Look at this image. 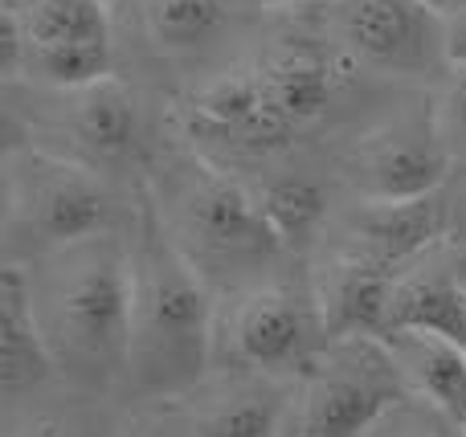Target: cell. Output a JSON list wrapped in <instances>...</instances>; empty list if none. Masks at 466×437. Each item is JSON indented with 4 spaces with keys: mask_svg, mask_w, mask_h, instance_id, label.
<instances>
[{
    "mask_svg": "<svg viewBox=\"0 0 466 437\" xmlns=\"http://www.w3.org/2000/svg\"><path fill=\"white\" fill-rule=\"evenodd\" d=\"M442 45H446V65L466 70V8L442 16Z\"/></svg>",
    "mask_w": 466,
    "mask_h": 437,
    "instance_id": "25",
    "label": "cell"
},
{
    "mask_svg": "<svg viewBox=\"0 0 466 437\" xmlns=\"http://www.w3.org/2000/svg\"><path fill=\"white\" fill-rule=\"evenodd\" d=\"M29 266L33 315L66 389L123 392L131 340V237L98 233L37 253Z\"/></svg>",
    "mask_w": 466,
    "mask_h": 437,
    "instance_id": "2",
    "label": "cell"
},
{
    "mask_svg": "<svg viewBox=\"0 0 466 437\" xmlns=\"http://www.w3.org/2000/svg\"><path fill=\"white\" fill-rule=\"evenodd\" d=\"M218 299L188 253L164 229L160 209L144 196L131 229V340L123 401L168 405L213 372Z\"/></svg>",
    "mask_w": 466,
    "mask_h": 437,
    "instance_id": "1",
    "label": "cell"
},
{
    "mask_svg": "<svg viewBox=\"0 0 466 437\" xmlns=\"http://www.w3.org/2000/svg\"><path fill=\"white\" fill-rule=\"evenodd\" d=\"M111 37L78 41V45H29L25 57V82L46 90H78L111 74Z\"/></svg>",
    "mask_w": 466,
    "mask_h": 437,
    "instance_id": "21",
    "label": "cell"
},
{
    "mask_svg": "<svg viewBox=\"0 0 466 437\" xmlns=\"http://www.w3.org/2000/svg\"><path fill=\"white\" fill-rule=\"evenodd\" d=\"M156 209L172 242L209 278V286H249L258 283V270L266 278V266L287 253L258 193L229 172L209 168L201 155L177 168L168 196H160Z\"/></svg>",
    "mask_w": 466,
    "mask_h": 437,
    "instance_id": "3",
    "label": "cell"
},
{
    "mask_svg": "<svg viewBox=\"0 0 466 437\" xmlns=\"http://www.w3.org/2000/svg\"><path fill=\"white\" fill-rule=\"evenodd\" d=\"M323 37H328V33H323ZM258 65H262L266 86H270L279 111L287 114V123L299 135H303L307 127H315L319 119H328L339 90L352 78V70H360L331 37H328V45L307 41V37L279 41L270 54L258 57Z\"/></svg>",
    "mask_w": 466,
    "mask_h": 437,
    "instance_id": "12",
    "label": "cell"
},
{
    "mask_svg": "<svg viewBox=\"0 0 466 437\" xmlns=\"http://www.w3.org/2000/svg\"><path fill=\"white\" fill-rule=\"evenodd\" d=\"M41 5H46V0H0V13H13V16H21L25 21V16H29L33 8H41Z\"/></svg>",
    "mask_w": 466,
    "mask_h": 437,
    "instance_id": "28",
    "label": "cell"
},
{
    "mask_svg": "<svg viewBox=\"0 0 466 437\" xmlns=\"http://www.w3.org/2000/svg\"><path fill=\"white\" fill-rule=\"evenodd\" d=\"M451 193V245L466 250V180L459 188H446Z\"/></svg>",
    "mask_w": 466,
    "mask_h": 437,
    "instance_id": "26",
    "label": "cell"
},
{
    "mask_svg": "<svg viewBox=\"0 0 466 437\" xmlns=\"http://www.w3.org/2000/svg\"><path fill=\"white\" fill-rule=\"evenodd\" d=\"M393 283H397V270L377 266V262L360 258V253L344 250V245L328 250V258L311 274V291L331 340L385 332V311H389Z\"/></svg>",
    "mask_w": 466,
    "mask_h": 437,
    "instance_id": "13",
    "label": "cell"
},
{
    "mask_svg": "<svg viewBox=\"0 0 466 437\" xmlns=\"http://www.w3.org/2000/svg\"><path fill=\"white\" fill-rule=\"evenodd\" d=\"M451 250H454V245H451ZM454 278H459V286L466 294V250H454Z\"/></svg>",
    "mask_w": 466,
    "mask_h": 437,
    "instance_id": "30",
    "label": "cell"
},
{
    "mask_svg": "<svg viewBox=\"0 0 466 437\" xmlns=\"http://www.w3.org/2000/svg\"><path fill=\"white\" fill-rule=\"evenodd\" d=\"M115 229V201L103 176L70 155L13 147L5 160V237L25 258Z\"/></svg>",
    "mask_w": 466,
    "mask_h": 437,
    "instance_id": "5",
    "label": "cell"
},
{
    "mask_svg": "<svg viewBox=\"0 0 466 437\" xmlns=\"http://www.w3.org/2000/svg\"><path fill=\"white\" fill-rule=\"evenodd\" d=\"M446 188L418 196V201H356L339 225V245L401 274L405 266L451 242V193Z\"/></svg>",
    "mask_w": 466,
    "mask_h": 437,
    "instance_id": "11",
    "label": "cell"
},
{
    "mask_svg": "<svg viewBox=\"0 0 466 437\" xmlns=\"http://www.w3.org/2000/svg\"><path fill=\"white\" fill-rule=\"evenodd\" d=\"M328 340L331 335L323 327L311 278L307 283L258 278L218 303L213 364L290 381L299 368H307L319 356Z\"/></svg>",
    "mask_w": 466,
    "mask_h": 437,
    "instance_id": "6",
    "label": "cell"
},
{
    "mask_svg": "<svg viewBox=\"0 0 466 437\" xmlns=\"http://www.w3.org/2000/svg\"><path fill=\"white\" fill-rule=\"evenodd\" d=\"M369 437H462V425H454L446 413H438L430 401L410 397V401H401Z\"/></svg>",
    "mask_w": 466,
    "mask_h": 437,
    "instance_id": "23",
    "label": "cell"
},
{
    "mask_svg": "<svg viewBox=\"0 0 466 437\" xmlns=\"http://www.w3.org/2000/svg\"><path fill=\"white\" fill-rule=\"evenodd\" d=\"M454 176V155L430 111L389 114L360 131L339 155V180L356 201H418L442 193Z\"/></svg>",
    "mask_w": 466,
    "mask_h": 437,
    "instance_id": "7",
    "label": "cell"
},
{
    "mask_svg": "<svg viewBox=\"0 0 466 437\" xmlns=\"http://www.w3.org/2000/svg\"><path fill=\"white\" fill-rule=\"evenodd\" d=\"M111 0H46L25 16L29 45H78L111 37Z\"/></svg>",
    "mask_w": 466,
    "mask_h": 437,
    "instance_id": "22",
    "label": "cell"
},
{
    "mask_svg": "<svg viewBox=\"0 0 466 437\" xmlns=\"http://www.w3.org/2000/svg\"><path fill=\"white\" fill-rule=\"evenodd\" d=\"M49 381H57V368L37 327V315H33L29 266L21 258H8L0 270V389H5V405L49 389Z\"/></svg>",
    "mask_w": 466,
    "mask_h": 437,
    "instance_id": "14",
    "label": "cell"
},
{
    "mask_svg": "<svg viewBox=\"0 0 466 437\" xmlns=\"http://www.w3.org/2000/svg\"><path fill=\"white\" fill-rule=\"evenodd\" d=\"M287 384L279 376L213 368L193 392L168 401L164 437H279Z\"/></svg>",
    "mask_w": 466,
    "mask_h": 437,
    "instance_id": "10",
    "label": "cell"
},
{
    "mask_svg": "<svg viewBox=\"0 0 466 437\" xmlns=\"http://www.w3.org/2000/svg\"><path fill=\"white\" fill-rule=\"evenodd\" d=\"M410 397L380 335H339L290 376L279 437H369Z\"/></svg>",
    "mask_w": 466,
    "mask_h": 437,
    "instance_id": "4",
    "label": "cell"
},
{
    "mask_svg": "<svg viewBox=\"0 0 466 437\" xmlns=\"http://www.w3.org/2000/svg\"><path fill=\"white\" fill-rule=\"evenodd\" d=\"M446 245L430 250L426 258L397 274L385 311V332H434L466 343V294L454 278V250L442 258Z\"/></svg>",
    "mask_w": 466,
    "mask_h": 437,
    "instance_id": "15",
    "label": "cell"
},
{
    "mask_svg": "<svg viewBox=\"0 0 466 437\" xmlns=\"http://www.w3.org/2000/svg\"><path fill=\"white\" fill-rule=\"evenodd\" d=\"M258 201H262V213L270 217L274 233L282 237L287 253L307 250V245L323 233V225H328V217H331V201H328L323 180L295 176V172L266 180Z\"/></svg>",
    "mask_w": 466,
    "mask_h": 437,
    "instance_id": "20",
    "label": "cell"
},
{
    "mask_svg": "<svg viewBox=\"0 0 466 437\" xmlns=\"http://www.w3.org/2000/svg\"><path fill=\"white\" fill-rule=\"evenodd\" d=\"M180 127L193 139L197 155H233V160H262L299 139V131L274 103L258 62L229 65L188 90L180 103Z\"/></svg>",
    "mask_w": 466,
    "mask_h": 437,
    "instance_id": "9",
    "label": "cell"
},
{
    "mask_svg": "<svg viewBox=\"0 0 466 437\" xmlns=\"http://www.w3.org/2000/svg\"><path fill=\"white\" fill-rule=\"evenodd\" d=\"M323 33L369 74L385 78L451 74L442 13H434L426 0H331L323 5Z\"/></svg>",
    "mask_w": 466,
    "mask_h": 437,
    "instance_id": "8",
    "label": "cell"
},
{
    "mask_svg": "<svg viewBox=\"0 0 466 437\" xmlns=\"http://www.w3.org/2000/svg\"><path fill=\"white\" fill-rule=\"evenodd\" d=\"M434 13H442V16H451V13H459V8H466V0H426Z\"/></svg>",
    "mask_w": 466,
    "mask_h": 437,
    "instance_id": "29",
    "label": "cell"
},
{
    "mask_svg": "<svg viewBox=\"0 0 466 437\" xmlns=\"http://www.w3.org/2000/svg\"><path fill=\"white\" fill-rule=\"evenodd\" d=\"M66 103V135L98 164H119L139 152V103L115 74L78 90H54Z\"/></svg>",
    "mask_w": 466,
    "mask_h": 437,
    "instance_id": "16",
    "label": "cell"
},
{
    "mask_svg": "<svg viewBox=\"0 0 466 437\" xmlns=\"http://www.w3.org/2000/svg\"><path fill=\"white\" fill-rule=\"evenodd\" d=\"M139 21L156 54L188 62L226 41L233 29V5L229 0H144Z\"/></svg>",
    "mask_w": 466,
    "mask_h": 437,
    "instance_id": "18",
    "label": "cell"
},
{
    "mask_svg": "<svg viewBox=\"0 0 466 437\" xmlns=\"http://www.w3.org/2000/svg\"><path fill=\"white\" fill-rule=\"evenodd\" d=\"M380 340L413 397L430 401L454 425H466V343L434 332H385Z\"/></svg>",
    "mask_w": 466,
    "mask_h": 437,
    "instance_id": "17",
    "label": "cell"
},
{
    "mask_svg": "<svg viewBox=\"0 0 466 437\" xmlns=\"http://www.w3.org/2000/svg\"><path fill=\"white\" fill-rule=\"evenodd\" d=\"M106 397L66 389V401H49L46 389L5 405V437H119Z\"/></svg>",
    "mask_w": 466,
    "mask_h": 437,
    "instance_id": "19",
    "label": "cell"
},
{
    "mask_svg": "<svg viewBox=\"0 0 466 437\" xmlns=\"http://www.w3.org/2000/svg\"><path fill=\"white\" fill-rule=\"evenodd\" d=\"M254 8H270V13H290V8H323L331 0H246Z\"/></svg>",
    "mask_w": 466,
    "mask_h": 437,
    "instance_id": "27",
    "label": "cell"
},
{
    "mask_svg": "<svg viewBox=\"0 0 466 437\" xmlns=\"http://www.w3.org/2000/svg\"><path fill=\"white\" fill-rule=\"evenodd\" d=\"M462 437H466V425H462Z\"/></svg>",
    "mask_w": 466,
    "mask_h": 437,
    "instance_id": "31",
    "label": "cell"
},
{
    "mask_svg": "<svg viewBox=\"0 0 466 437\" xmlns=\"http://www.w3.org/2000/svg\"><path fill=\"white\" fill-rule=\"evenodd\" d=\"M434 119L446 147L454 155V168H466V70H451L434 98Z\"/></svg>",
    "mask_w": 466,
    "mask_h": 437,
    "instance_id": "24",
    "label": "cell"
}]
</instances>
